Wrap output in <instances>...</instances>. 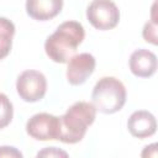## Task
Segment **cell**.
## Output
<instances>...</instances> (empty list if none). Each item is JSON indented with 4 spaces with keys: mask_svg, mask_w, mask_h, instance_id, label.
I'll return each instance as SVG.
<instances>
[{
    "mask_svg": "<svg viewBox=\"0 0 158 158\" xmlns=\"http://www.w3.org/2000/svg\"><path fill=\"white\" fill-rule=\"evenodd\" d=\"M85 37L84 27L78 21H65L47 37L44 42L46 54L56 63H67L75 53Z\"/></svg>",
    "mask_w": 158,
    "mask_h": 158,
    "instance_id": "obj_1",
    "label": "cell"
},
{
    "mask_svg": "<svg viewBox=\"0 0 158 158\" xmlns=\"http://www.w3.org/2000/svg\"><path fill=\"white\" fill-rule=\"evenodd\" d=\"M95 117L96 110L91 102H74L65 114L59 117L58 141L69 144L80 142L84 138L88 127L94 123Z\"/></svg>",
    "mask_w": 158,
    "mask_h": 158,
    "instance_id": "obj_2",
    "label": "cell"
},
{
    "mask_svg": "<svg viewBox=\"0 0 158 158\" xmlns=\"http://www.w3.org/2000/svg\"><path fill=\"white\" fill-rule=\"evenodd\" d=\"M126 88L115 77H102L99 79L91 93V104L101 114H115L126 104Z\"/></svg>",
    "mask_w": 158,
    "mask_h": 158,
    "instance_id": "obj_3",
    "label": "cell"
},
{
    "mask_svg": "<svg viewBox=\"0 0 158 158\" xmlns=\"http://www.w3.org/2000/svg\"><path fill=\"white\" fill-rule=\"evenodd\" d=\"M86 19L96 30H112L120 21V10L112 0H93L86 9Z\"/></svg>",
    "mask_w": 158,
    "mask_h": 158,
    "instance_id": "obj_4",
    "label": "cell"
},
{
    "mask_svg": "<svg viewBox=\"0 0 158 158\" xmlns=\"http://www.w3.org/2000/svg\"><path fill=\"white\" fill-rule=\"evenodd\" d=\"M19 96L26 102H36L43 99L47 91V79L43 73L33 69L22 72L16 80Z\"/></svg>",
    "mask_w": 158,
    "mask_h": 158,
    "instance_id": "obj_5",
    "label": "cell"
},
{
    "mask_svg": "<svg viewBox=\"0 0 158 158\" xmlns=\"http://www.w3.org/2000/svg\"><path fill=\"white\" fill-rule=\"evenodd\" d=\"M26 132L37 141H52L59 137V117L40 112L33 115L26 122Z\"/></svg>",
    "mask_w": 158,
    "mask_h": 158,
    "instance_id": "obj_6",
    "label": "cell"
},
{
    "mask_svg": "<svg viewBox=\"0 0 158 158\" xmlns=\"http://www.w3.org/2000/svg\"><path fill=\"white\" fill-rule=\"evenodd\" d=\"M96 60L90 53H79L68 60L67 80L72 85H81L94 73Z\"/></svg>",
    "mask_w": 158,
    "mask_h": 158,
    "instance_id": "obj_7",
    "label": "cell"
},
{
    "mask_svg": "<svg viewBox=\"0 0 158 158\" xmlns=\"http://www.w3.org/2000/svg\"><path fill=\"white\" fill-rule=\"evenodd\" d=\"M127 128L130 133L136 138H147L156 133L157 121L153 114L146 110L135 111L127 121Z\"/></svg>",
    "mask_w": 158,
    "mask_h": 158,
    "instance_id": "obj_8",
    "label": "cell"
},
{
    "mask_svg": "<svg viewBox=\"0 0 158 158\" xmlns=\"http://www.w3.org/2000/svg\"><path fill=\"white\" fill-rule=\"evenodd\" d=\"M128 65L133 75L138 78H149L157 70V57L153 52L139 48L131 54Z\"/></svg>",
    "mask_w": 158,
    "mask_h": 158,
    "instance_id": "obj_9",
    "label": "cell"
},
{
    "mask_svg": "<svg viewBox=\"0 0 158 158\" xmlns=\"http://www.w3.org/2000/svg\"><path fill=\"white\" fill-rule=\"evenodd\" d=\"M63 0H26L27 15L37 21H48L59 15Z\"/></svg>",
    "mask_w": 158,
    "mask_h": 158,
    "instance_id": "obj_10",
    "label": "cell"
},
{
    "mask_svg": "<svg viewBox=\"0 0 158 158\" xmlns=\"http://www.w3.org/2000/svg\"><path fill=\"white\" fill-rule=\"evenodd\" d=\"M15 35V25L6 17H0V60L9 56Z\"/></svg>",
    "mask_w": 158,
    "mask_h": 158,
    "instance_id": "obj_11",
    "label": "cell"
},
{
    "mask_svg": "<svg viewBox=\"0 0 158 158\" xmlns=\"http://www.w3.org/2000/svg\"><path fill=\"white\" fill-rule=\"evenodd\" d=\"M12 116H14V109L10 99L5 94L0 93V130L10 125Z\"/></svg>",
    "mask_w": 158,
    "mask_h": 158,
    "instance_id": "obj_12",
    "label": "cell"
},
{
    "mask_svg": "<svg viewBox=\"0 0 158 158\" xmlns=\"http://www.w3.org/2000/svg\"><path fill=\"white\" fill-rule=\"evenodd\" d=\"M142 36L144 38V41L152 43V44H157V20H156V4H153L152 6V14H151V21L146 22L143 31H142Z\"/></svg>",
    "mask_w": 158,
    "mask_h": 158,
    "instance_id": "obj_13",
    "label": "cell"
},
{
    "mask_svg": "<svg viewBox=\"0 0 158 158\" xmlns=\"http://www.w3.org/2000/svg\"><path fill=\"white\" fill-rule=\"evenodd\" d=\"M67 152L60 151L56 147H47L37 153V157H67Z\"/></svg>",
    "mask_w": 158,
    "mask_h": 158,
    "instance_id": "obj_14",
    "label": "cell"
},
{
    "mask_svg": "<svg viewBox=\"0 0 158 158\" xmlns=\"http://www.w3.org/2000/svg\"><path fill=\"white\" fill-rule=\"evenodd\" d=\"M0 157H16V158H21L22 153L19 149H16L15 147L2 146V147H0Z\"/></svg>",
    "mask_w": 158,
    "mask_h": 158,
    "instance_id": "obj_15",
    "label": "cell"
},
{
    "mask_svg": "<svg viewBox=\"0 0 158 158\" xmlns=\"http://www.w3.org/2000/svg\"><path fill=\"white\" fill-rule=\"evenodd\" d=\"M141 156L142 157H157V143L146 146L143 152L141 153Z\"/></svg>",
    "mask_w": 158,
    "mask_h": 158,
    "instance_id": "obj_16",
    "label": "cell"
}]
</instances>
